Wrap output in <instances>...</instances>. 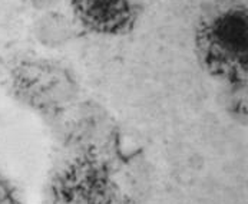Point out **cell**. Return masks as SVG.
Returning a JSON list of instances; mask_svg holds the SVG:
<instances>
[{
    "mask_svg": "<svg viewBox=\"0 0 248 204\" xmlns=\"http://www.w3.org/2000/svg\"><path fill=\"white\" fill-rule=\"evenodd\" d=\"M195 55L202 69L231 88L247 85L248 12L243 0H217L198 17Z\"/></svg>",
    "mask_w": 248,
    "mask_h": 204,
    "instance_id": "obj_2",
    "label": "cell"
},
{
    "mask_svg": "<svg viewBox=\"0 0 248 204\" xmlns=\"http://www.w3.org/2000/svg\"><path fill=\"white\" fill-rule=\"evenodd\" d=\"M12 78L17 97L37 109L63 106L78 92L71 70L53 61L22 62L13 70Z\"/></svg>",
    "mask_w": 248,
    "mask_h": 204,
    "instance_id": "obj_3",
    "label": "cell"
},
{
    "mask_svg": "<svg viewBox=\"0 0 248 204\" xmlns=\"http://www.w3.org/2000/svg\"><path fill=\"white\" fill-rule=\"evenodd\" d=\"M155 0H71L80 26L93 34H131Z\"/></svg>",
    "mask_w": 248,
    "mask_h": 204,
    "instance_id": "obj_4",
    "label": "cell"
},
{
    "mask_svg": "<svg viewBox=\"0 0 248 204\" xmlns=\"http://www.w3.org/2000/svg\"><path fill=\"white\" fill-rule=\"evenodd\" d=\"M0 204H23L19 190L3 172H0Z\"/></svg>",
    "mask_w": 248,
    "mask_h": 204,
    "instance_id": "obj_5",
    "label": "cell"
},
{
    "mask_svg": "<svg viewBox=\"0 0 248 204\" xmlns=\"http://www.w3.org/2000/svg\"><path fill=\"white\" fill-rule=\"evenodd\" d=\"M91 147L52 180V204H135L140 167L121 150Z\"/></svg>",
    "mask_w": 248,
    "mask_h": 204,
    "instance_id": "obj_1",
    "label": "cell"
}]
</instances>
